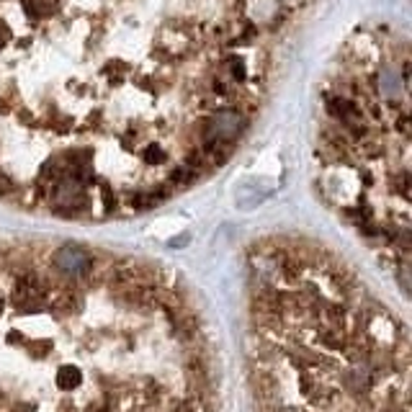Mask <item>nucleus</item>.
<instances>
[]
</instances>
